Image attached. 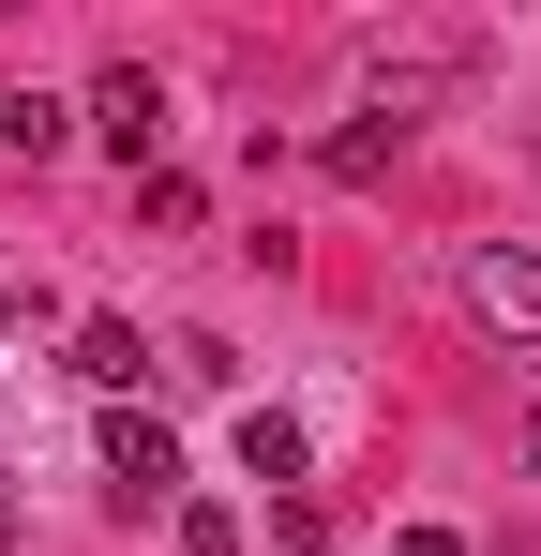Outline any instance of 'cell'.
Returning <instances> with one entry per match:
<instances>
[{"instance_id":"277c9868","label":"cell","mask_w":541,"mask_h":556,"mask_svg":"<svg viewBox=\"0 0 541 556\" xmlns=\"http://www.w3.org/2000/svg\"><path fill=\"white\" fill-rule=\"evenodd\" d=\"M76 376L105 391V406H136V376H151V331H136V316H90V331H76Z\"/></svg>"},{"instance_id":"5b68a950","label":"cell","mask_w":541,"mask_h":556,"mask_svg":"<svg viewBox=\"0 0 541 556\" xmlns=\"http://www.w3.org/2000/svg\"><path fill=\"white\" fill-rule=\"evenodd\" d=\"M241 481L301 496V421H286V406H241Z\"/></svg>"},{"instance_id":"ba28073f","label":"cell","mask_w":541,"mask_h":556,"mask_svg":"<svg viewBox=\"0 0 541 556\" xmlns=\"http://www.w3.org/2000/svg\"><path fill=\"white\" fill-rule=\"evenodd\" d=\"M180 556H241V511L226 496H180Z\"/></svg>"},{"instance_id":"30bf717a","label":"cell","mask_w":541,"mask_h":556,"mask_svg":"<svg viewBox=\"0 0 541 556\" xmlns=\"http://www.w3.org/2000/svg\"><path fill=\"white\" fill-rule=\"evenodd\" d=\"M512 437H527V466H541V376H527V421H512Z\"/></svg>"},{"instance_id":"9c48e42d","label":"cell","mask_w":541,"mask_h":556,"mask_svg":"<svg viewBox=\"0 0 541 556\" xmlns=\"http://www.w3.org/2000/svg\"><path fill=\"white\" fill-rule=\"evenodd\" d=\"M391 556H466V542H451V527H406V542H391Z\"/></svg>"},{"instance_id":"7a4b0ae2","label":"cell","mask_w":541,"mask_h":556,"mask_svg":"<svg viewBox=\"0 0 541 556\" xmlns=\"http://www.w3.org/2000/svg\"><path fill=\"white\" fill-rule=\"evenodd\" d=\"M76 121L105 136V151H136V181H151V151H166V76H151V61H105Z\"/></svg>"},{"instance_id":"8fae6325","label":"cell","mask_w":541,"mask_h":556,"mask_svg":"<svg viewBox=\"0 0 541 556\" xmlns=\"http://www.w3.org/2000/svg\"><path fill=\"white\" fill-rule=\"evenodd\" d=\"M0 542H15V496H0Z\"/></svg>"},{"instance_id":"6da1fadb","label":"cell","mask_w":541,"mask_h":556,"mask_svg":"<svg viewBox=\"0 0 541 556\" xmlns=\"http://www.w3.org/2000/svg\"><path fill=\"white\" fill-rule=\"evenodd\" d=\"M105 496L121 511H180V437L151 406H105Z\"/></svg>"},{"instance_id":"3957f363","label":"cell","mask_w":541,"mask_h":556,"mask_svg":"<svg viewBox=\"0 0 541 556\" xmlns=\"http://www.w3.org/2000/svg\"><path fill=\"white\" fill-rule=\"evenodd\" d=\"M466 301L496 331H541V241H466Z\"/></svg>"},{"instance_id":"52a82bcc","label":"cell","mask_w":541,"mask_h":556,"mask_svg":"<svg viewBox=\"0 0 541 556\" xmlns=\"http://www.w3.org/2000/svg\"><path fill=\"white\" fill-rule=\"evenodd\" d=\"M61 136H76V105H61V91H15V105H0V151H30V166H46Z\"/></svg>"},{"instance_id":"8992f818","label":"cell","mask_w":541,"mask_h":556,"mask_svg":"<svg viewBox=\"0 0 541 556\" xmlns=\"http://www.w3.org/2000/svg\"><path fill=\"white\" fill-rule=\"evenodd\" d=\"M391 151H406V121H376V105H361V121H331V136H316V166H331V181H376V166H391Z\"/></svg>"}]
</instances>
